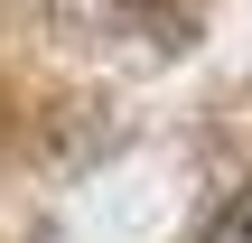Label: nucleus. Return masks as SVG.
I'll use <instances>...</instances> for the list:
<instances>
[{"instance_id":"f257e3e1","label":"nucleus","mask_w":252,"mask_h":243,"mask_svg":"<svg viewBox=\"0 0 252 243\" xmlns=\"http://www.w3.org/2000/svg\"><path fill=\"white\" fill-rule=\"evenodd\" d=\"M206 243H252V187L215 206V225H206Z\"/></svg>"}]
</instances>
